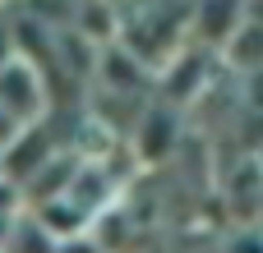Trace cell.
<instances>
[{"instance_id": "obj_1", "label": "cell", "mask_w": 263, "mask_h": 253, "mask_svg": "<svg viewBox=\"0 0 263 253\" xmlns=\"http://www.w3.org/2000/svg\"><path fill=\"white\" fill-rule=\"evenodd\" d=\"M0 106L23 124H42L46 120V106H51V92H46V74L32 65V55H14L9 65H0Z\"/></svg>"}, {"instance_id": "obj_2", "label": "cell", "mask_w": 263, "mask_h": 253, "mask_svg": "<svg viewBox=\"0 0 263 253\" xmlns=\"http://www.w3.org/2000/svg\"><path fill=\"white\" fill-rule=\"evenodd\" d=\"M190 28H194V37L203 46L227 51L240 37V28H245V0H194Z\"/></svg>"}, {"instance_id": "obj_3", "label": "cell", "mask_w": 263, "mask_h": 253, "mask_svg": "<svg viewBox=\"0 0 263 253\" xmlns=\"http://www.w3.org/2000/svg\"><path fill=\"white\" fill-rule=\"evenodd\" d=\"M18 55V14L9 9V0H0V65H9Z\"/></svg>"}, {"instance_id": "obj_4", "label": "cell", "mask_w": 263, "mask_h": 253, "mask_svg": "<svg viewBox=\"0 0 263 253\" xmlns=\"http://www.w3.org/2000/svg\"><path fill=\"white\" fill-rule=\"evenodd\" d=\"M18 134H23V124H18V120H14V115L0 106V161H5V152L18 143Z\"/></svg>"}]
</instances>
